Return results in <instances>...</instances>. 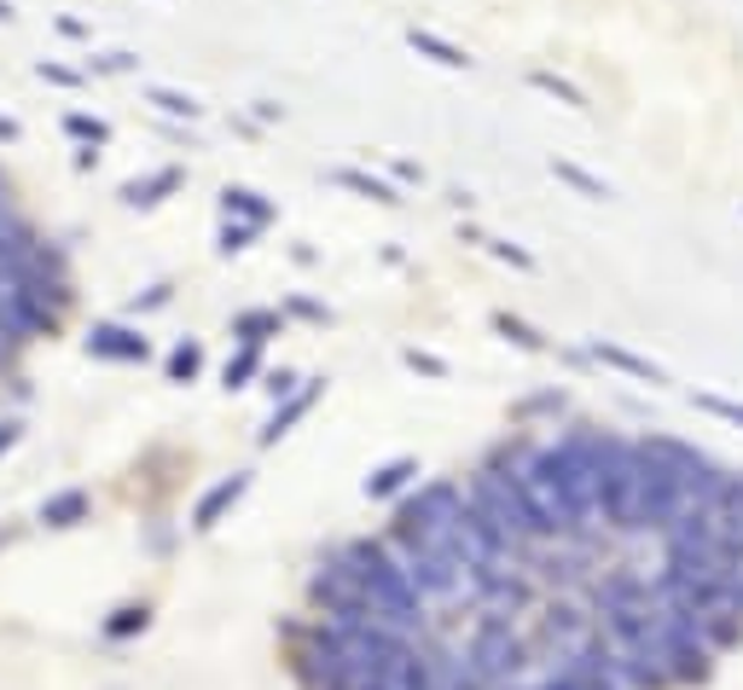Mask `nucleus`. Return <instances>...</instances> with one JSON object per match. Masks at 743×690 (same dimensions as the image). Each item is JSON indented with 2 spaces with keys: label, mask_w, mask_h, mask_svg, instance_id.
Returning a JSON list of instances; mask_svg holds the SVG:
<instances>
[{
  "label": "nucleus",
  "mask_w": 743,
  "mask_h": 690,
  "mask_svg": "<svg viewBox=\"0 0 743 690\" xmlns=\"http://www.w3.org/2000/svg\"><path fill=\"white\" fill-rule=\"evenodd\" d=\"M338 564L349 569V580L361 586V598H367V609L378 621H390V627H401V632H413L424 616H419V592H413V580H406V569H401V557L390 551V540H349L343 551H338Z\"/></svg>",
  "instance_id": "obj_1"
},
{
  "label": "nucleus",
  "mask_w": 743,
  "mask_h": 690,
  "mask_svg": "<svg viewBox=\"0 0 743 690\" xmlns=\"http://www.w3.org/2000/svg\"><path fill=\"white\" fill-rule=\"evenodd\" d=\"M465 499L505 534V546L523 551V546H534V540H546L541 522H534V505H529V494H523L518 465H482V470L471 476V494H465Z\"/></svg>",
  "instance_id": "obj_2"
},
{
  "label": "nucleus",
  "mask_w": 743,
  "mask_h": 690,
  "mask_svg": "<svg viewBox=\"0 0 743 690\" xmlns=\"http://www.w3.org/2000/svg\"><path fill=\"white\" fill-rule=\"evenodd\" d=\"M639 488H645V453H639V442L610 429L604 470H599V517L610 528H639Z\"/></svg>",
  "instance_id": "obj_3"
},
{
  "label": "nucleus",
  "mask_w": 743,
  "mask_h": 690,
  "mask_svg": "<svg viewBox=\"0 0 743 690\" xmlns=\"http://www.w3.org/2000/svg\"><path fill=\"white\" fill-rule=\"evenodd\" d=\"M518 661H523V645H518V632H511L505 621H482L476 638H471V650H465V668L482 690H500L511 673H518Z\"/></svg>",
  "instance_id": "obj_4"
},
{
  "label": "nucleus",
  "mask_w": 743,
  "mask_h": 690,
  "mask_svg": "<svg viewBox=\"0 0 743 690\" xmlns=\"http://www.w3.org/2000/svg\"><path fill=\"white\" fill-rule=\"evenodd\" d=\"M88 354L93 361H117V366H140V361H151V343L140 337L134 325H93L88 331Z\"/></svg>",
  "instance_id": "obj_5"
},
{
  "label": "nucleus",
  "mask_w": 743,
  "mask_h": 690,
  "mask_svg": "<svg viewBox=\"0 0 743 690\" xmlns=\"http://www.w3.org/2000/svg\"><path fill=\"white\" fill-rule=\"evenodd\" d=\"M244 494H250V470H233V476H221L215 488H210V494H203V499L192 505V528H198V534L221 528V517H227V510H233Z\"/></svg>",
  "instance_id": "obj_6"
},
{
  "label": "nucleus",
  "mask_w": 743,
  "mask_h": 690,
  "mask_svg": "<svg viewBox=\"0 0 743 690\" xmlns=\"http://www.w3.org/2000/svg\"><path fill=\"white\" fill-rule=\"evenodd\" d=\"M320 395H325V377H302V383H297V395L279 400V406H273V418L262 424V447H273L279 436H291V424H297L302 413H309V406H314Z\"/></svg>",
  "instance_id": "obj_7"
},
{
  "label": "nucleus",
  "mask_w": 743,
  "mask_h": 690,
  "mask_svg": "<svg viewBox=\"0 0 743 690\" xmlns=\"http://www.w3.org/2000/svg\"><path fill=\"white\" fill-rule=\"evenodd\" d=\"M593 354L599 366H616V372H627V377H639V383H651V389H662L669 383V372H662L656 361H645V354H633V348H622V343H604V337H593Z\"/></svg>",
  "instance_id": "obj_8"
},
{
  "label": "nucleus",
  "mask_w": 743,
  "mask_h": 690,
  "mask_svg": "<svg viewBox=\"0 0 743 690\" xmlns=\"http://www.w3.org/2000/svg\"><path fill=\"white\" fill-rule=\"evenodd\" d=\"M181 181H187V174L181 169H158V174H145V181H128L122 186V203H128V210H151V203H163L169 192H181Z\"/></svg>",
  "instance_id": "obj_9"
},
{
  "label": "nucleus",
  "mask_w": 743,
  "mask_h": 690,
  "mask_svg": "<svg viewBox=\"0 0 743 690\" xmlns=\"http://www.w3.org/2000/svg\"><path fill=\"white\" fill-rule=\"evenodd\" d=\"M424 470H419V458H390V465H378L367 476V499H395L401 488H413Z\"/></svg>",
  "instance_id": "obj_10"
},
{
  "label": "nucleus",
  "mask_w": 743,
  "mask_h": 690,
  "mask_svg": "<svg viewBox=\"0 0 743 690\" xmlns=\"http://www.w3.org/2000/svg\"><path fill=\"white\" fill-rule=\"evenodd\" d=\"M406 47H413V53H424L430 64H442V70H471V53H465V47H453V41L430 35V30H406Z\"/></svg>",
  "instance_id": "obj_11"
},
{
  "label": "nucleus",
  "mask_w": 743,
  "mask_h": 690,
  "mask_svg": "<svg viewBox=\"0 0 743 690\" xmlns=\"http://www.w3.org/2000/svg\"><path fill=\"white\" fill-rule=\"evenodd\" d=\"M88 522V488H64L41 505V528H76Z\"/></svg>",
  "instance_id": "obj_12"
},
{
  "label": "nucleus",
  "mask_w": 743,
  "mask_h": 690,
  "mask_svg": "<svg viewBox=\"0 0 743 690\" xmlns=\"http://www.w3.org/2000/svg\"><path fill=\"white\" fill-rule=\"evenodd\" d=\"M325 181H331V186H343V192H354V197H372V203H401L395 186H390V181H378V174H367V169H331Z\"/></svg>",
  "instance_id": "obj_13"
},
{
  "label": "nucleus",
  "mask_w": 743,
  "mask_h": 690,
  "mask_svg": "<svg viewBox=\"0 0 743 690\" xmlns=\"http://www.w3.org/2000/svg\"><path fill=\"white\" fill-rule=\"evenodd\" d=\"M221 210H227V221L244 215V226H268L273 221V203L262 192H250V186H227L221 192Z\"/></svg>",
  "instance_id": "obj_14"
},
{
  "label": "nucleus",
  "mask_w": 743,
  "mask_h": 690,
  "mask_svg": "<svg viewBox=\"0 0 743 690\" xmlns=\"http://www.w3.org/2000/svg\"><path fill=\"white\" fill-rule=\"evenodd\" d=\"M239 343H250V348H262L268 337H273V331H285V319H279V314H268V308H255V314H239Z\"/></svg>",
  "instance_id": "obj_15"
},
{
  "label": "nucleus",
  "mask_w": 743,
  "mask_h": 690,
  "mask_svg": "<svg viewBox=\"0 0 743 690\" xmlns=\"http://www.w3.org/2000/svg\"><path fill=\"white\" fill-rule=\"evenodd\" d=\"M529 82L541 88V93H552V99H563V105H570V111H586V93H581L575 82H563V75H552V70H534Z\"/></svg>",
  "instance_id": "obj_16"
},
{
  "label": "nucleus",
  "mask_w": 743,
  "mask_h": 690,
  "mask_svg": "<svg viewBox=\"0 0 743 690\" xmlns=\"http://www.w3.org/2000/svg\"><path fill=\"white\" fill-rule=\"evenodd\" d=\"M64 134H70V140H82V145H106V140H111V128L99 122V116L70 111V116H64Z\"/></svg>",
  "instance_id": "obj_17"
},
{
  "label": "nucleus",
  "mask_w": 743,
  "mask_h": 690,
  "mask_svg": "<svg viewBox=\"0 0 743 690\" xmlns=\"http://www.w3.org/2000/svg\"><path fill=\"white\" fill-rule=\"evenodd\" d=\"M255 366H262V354H255L250 343L233 354V361H227V372H221V383H227V389H244V383L255 377Z\"/></svg>",
  "instance_id": "obj_18"
},
{
  "label": "nucleus",
  "mask_w": 743,
  "mask_h": 690,
  "mask_svg": "<svg viewBox=\"0 0 743 690\" xmlns=\"http://www.w3.org/2000/svg\"><path fill=\"white\" fill-rule=\"evenodd\" d=\"M198 366H203V348L198 343H181V348L169 354V383H192Z\"/></svg>",
  "instance_id": "obj_19"
},
{
  "label": "nucleus",
  "mask_w": 743,
  "mask_h": 690,
  "mask_svg": "<svg viewBox=\"0 0 743 690\" xmlns=\"http://www.w3.org/2000/svg\"><path fill=\"white\" fill-rule=\"evenodd\" d=\"M145 621H151V609L145 603H128V609H117V616L106 621V632L111 638H134V632H145Z\"/></svg>",
  "instance_id": "obj_20"
},
{
  "label": "nucleus",
  "mask_w": 743,
  "mask_h": 690,
  "mask_svg": "<svg viewBox=\"0 0 743 690\" xmlns=\"http://www.w3.org/2000/svg\"><path fill=\"white\" fill-rule=\"evenodd\" d=\"M691 400H697L703 413H714V418H726V424H737V429H743V400H732V395H714V389H697Z\"/></svg>",
  "instance_id": "obj_21"
},
{
  "label": "nucleus",
  "mask_w": 743,
  "mask_h": 690,
  "mask_svg": "<svg viewBox=\"0 0 743 690\" xmlns=\"http://www.w3.org/2000/svg\"><path fill=\"white\" fill-rule=\"evenodd\" d=\"M552 174H558V181H570L575 192H586V197H610V186L599 181V174H586V169H575V163H552Z\"/></svg>",
  "instance_id": "obj_22"
},
{
  "label": "nucleus",
  "mask_w": 743,
  "mask_h": 690,
  "mask_svg": "<svg viewBox=\"0 0 743 690\" xmlns=\"http://www.w3.org/2000/svg\"><path fill=\"white\" fill-rule=\"evenodd\" d=\"M494 331H500V337H511L518 348H546V337H541V331H534V325H523V319H511V314H494Z\"/></svg>",
  "instance_id": "obj_23"
},
{
  "label": "nucleus",
  "mask_w": 743,
  "mask_h": 690,
  "mask_svg": "<svg viewBox=\"0 0 743 690\" xmlns=\"http://www.w3.org/2000/svg\"><path fill=\"white\" fill-rule=\"evenodd\" d=\"M145 99H151V105H158V111H169V116H198V99H192V93H174V88H151Z\"/></svg>",
  "instance_id": "obj_24"
},
{
  "label": "nucleus",
  "mask_w": 743,
  "mask_h": 690,
  "mask_svg": "<svg viewBox=\"0 0 743 690\" xmlns=\"http://www.w3.org/2000/svg\"><path fill=\"white\" fill-rule=\"evenodd\" d=\"M401 361H406V366H413L419 377H448V361H442V354H424V348H406V354H401Z\"/></svg>",
  "instance_id": "obj_25"
},
{
  "label": "nucleus",
  "mask_w": 743,
  "mask_h": 690,
  "mask_svg": "<svg viewBox=\"0 0 743 690\" xmlns=\"http://www.w3.org/2000/svg\"><path fill=\"white\" fill-rule=\"evenodd\" d=\"M255 233H262V226H244V221L233 226V221H227V226H221V255H233V250H244V244H250Z\"/></svg>",
  "instance_id": "obj_26"
},
{
  "label": "nucleus",
  "mask_w": 743,
  "mask_h": 690,
  "mask_svg": "<svg viewBox=\"0 0 743 690\" xmlns=\"http://www.w3.org/2000/svg\"><path fill=\"white\" fill-rule=\"evenodd\" d=\"M36 75H41V82H59V88H82V70H64V64H36Z\"/></svg>",
  "instance_id": "obj_27"
},
{
  "label": "nucleus",
  "mask_w": 743,
  "mask_h": 690,
  "mask_svg": "<svg viewBox=\"0 0 743 690\" xmlns=\"http://www.w3.org/2000/svg\"><path fill=\"white\" fill-rule=\"evenodd\" d=\"M489 250L500 255V262H511V267H523V273L534 267V255H529V250H518V244H505V239H489Z\"/></svg>",
  "instance_id": "obj_28"
},
{
  "label": "nucleus",
  "mask_w": 743,
  "mask_h": 690,
  "mask_svg": "<svg viewBox=\"0 0 743 690\" xmlns=\"http://www.w3.org/2000/svg\"><path fill=\"white\" fill-rule=\"evenodd\" d=\"M297 383H302L297 372H273V377H268V395H273V400H285V395H297Z\"/></svg>",
  "instance_id": "obj_29"
},
{
  "label": "nucleus",
  "mask_w": 743,
  "mask_h": 690,
  "mask_svg": "<svg viewBox=\"0 0 743 690\" xmlns=\"http://www.w3.org/2000/svg\"><path fill=\"white\" fill-rule=\"evenodd\" d=\"M291 314H302V319H320V325L331 319V308H320L314 296H297V302H291Z\"/></svg>",
  "instance_id": "obj_30"
},
{
  "label": "nucleus",
  "mask_w": 743,
  "mask_h": 690,
  "mask_svg": "<svg viewBox=\"0 0 743 690\" xmlns=\"http://www.w3.org/2000/svg\"><path fill=\"white\" fill-rule=\"evenodd\" d=\"M163 302H169V285H151L145 296H134V314H140V308H163Z\"/></svg>",
  "instance_id": "obj_31"
},
{
  "label": "nucleus",
  "mask_w": 743,
  "mask_h": 690,
  "mask_svg": "<svg viewBox=\"0 0 743 690\" xmlns=\"http://www.w3.org/2000/svg\"><path fill=\"white\" fill-rule=\"evenodd\" d=\"M18 436H23V424H18V418L0 424V453H12V447H18Z\"/></svg>",
  "instance_id": "obj_32"
},
{
  "label": "nucleus",
  "mask_w": 743,
  "mask_h": 690,
  "mask_svg": "<svg viewBox=\"0 0 743 690\" xmlns=\"http://www.w3.org/2000/svg\"><path fill=\"white\" fill-rule=\"evenodd\" d=\"M18 134H23V128H18V122H12V116H0V140H7V145H12V140H18Z\"/></svg>",
  "instance_id": "obj_33"
},
{
  "label": "nucleus",
  "mask_w": 743,
  "mask_h": 690,
  "mask_svg": "<svg viewBox=\"0 0 743 690\" xmlns=\"http://www.w3.org/2000/svg\"><path fill=\"white\" fill-rule=\"evenodd\" d=\"M0 23H12V7H7V0H0Z\"/></svg>",
  "instance_id": "obj_34"
}]
</instances>
